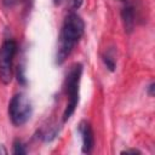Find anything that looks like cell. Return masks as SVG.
I'll return each mask as SVG.
<instances>
[{
  "mask_svg": "<svg viewBox=\"0 0 155 155\" xmlns=\"http://www.w3.org/2000/svg\"><path fill=\"white\" fill-rule=\"evenodd\" d=\"M120 1H121V2H126L127 0H120Z\"/></svg>",
  "mask_w": 155,
  "mask_h": 155,
  "instance_id": "obj_15",
  "label": "cell"
},
{
  "mask_svg": "<svg viewBox=\"0 0 155 155\" xmlns=\"http://www.w3.org/2000/svg\"><path fill=\"white\" fill-rule=\"evenodd\" d=\"M85 31L84 19L75 12H70L63 21L56 48V64H63L70 56L76 44L80 41Z\"/></svg>",
  "mask_w": 155,
  "mask_h": 155,
  "instance_id": "obj_1",
  "label": "cell"
},
{
  "mask_svg": "<svg viewBox=\"0 0 155 155\" xmlns=\"http://www.w3.org/2000/svg\"><path fill=\"white\" fill-rule=\"evenodd\" d=\"M0 154H4V155H6V154H7V149H6L2 144H0Z\"/></svg>",
  "mask_w": 155,
  "mask_h": 155,
  "instance_id": "obj_13",
  "label": "cell"
},
{
  "mask_svg": "<svg viewBox=\"0 0 155 155\" xmlns=\"http://www.w3.org/2000/svg\"><path fill=\"white\" fill-rule=\"evenodd\" d=\"M19 2H21V0H2V4L6 7H13Z\"/></svg>",
  "mask_w": 155,
  "mask_h": 155,
  "instance_id": "obj_9",
  "label": "cell"
},
{
  "mask_svg": "<svg viewBox=\"0 0 155 155\" xmlns=\"http://www.w3.org/2000/svg\"><path fill=\"white\" fill-rule=\"evenodd\" d=\"M154 88H155V87H154V82L151 81V82L148 85V87H147V93L149 94V97H153V96H154Z\"/></svg>",
  "mask_w": 155,
  "mask_h": 155,
  "instance_id": "obj_11",
  "label": "cell"
},
{
  "mask_svg": "<svg viewBox=\"0 0 155 155\" xmlns=\"http://www.w3.org/2000/svg\"><path fill=\"white\" fill-rule=\"evenodd\" d=\"M121 21L125 29V33L131 34L136 27V6L131 0L124 2L121 10Z\"/></svg>",
  "mask_w": 155,
  "mask_h": 155,
  "instance_id": "obj_6",
  "label": "cell"
},
{
  "mask_svg": "<svg viewBox=\"0 0 155 155\" xmlns=\"http://www.w3.org/2000/svg\"><path fill=\"white\" fill-rule=\"evenodd\" d=\"M102 61L105 65V68L110 71H114L115 68H116V61L114 58V56L110 53V52H105L102 54Z\"/></svg>",
  "mask_w": 155,
  "mask_h": 155,
  "instance_id": "obj_7",
  "label": "cell"
},
{
  "mask_svg": "<svg viewBox=\"0 0 155 155\" xmlns=\"http://www.w3.org/2000/svg\"><path fill=\"white\" fill-rule=\"evenodd\" d=\"M7 113L12 125L21 127L31 119L33 104L24 93H16L8 102Z\"/></svg>",
  "mask_w": 155,
  "mask_h": 155,
  "instance_id": "obj_3",
  "label": "cell"
},
{
  "mask_svg": "<svg viewBox=\"0 0 155 155\" xmlns=\"http://www.w3.org/2000/svg\"><path fill=\"white\" fill-rule=\"evenodd\" d=\"M78 132L81 136V140H82L81 151L84 154L92 153V150L94 148V134H93L91 124L87 120H81L78 126Z\"/></svg>",
  "mask_w": 155,
  "mask_h": 155,
  "instance_id": "obj_5",
  "label": "cell"
},
{
  "mask_svg": "<svg viewBox=\"0 0 155 155\" xmlns=\"http://www.w3.org/2000/svg\"><path fill=\"white\" fill-rule=\"evenodd\" d=\"M142 151L138 149H125L121 151V154H140Z\"/></svg>",
  "mask_w": 155,
  "mask_h": 155,
  "instance_id": "obj_12",
  "label": "cell"
},
{
  "mask_svg": "<svg viewBox=\"0 0 155 155\" xmlns=\"http://www.w3.org/2000/svg\"><path fill=\"white\" fill-rule=\"evenodd\" d=\"M53 1V4L54 5H59V4H62L63 2V0H52Z\"/></svg>",
  "mask_w": 155,
  "mask_h": 155,
  "instance_id": "obj_14",
  "label": "cell"
},
{
  "mask_svg": "<svg viewBox=\"0 0 155 155\" xmlns=\"http://www.w3.org/2000/svg\"><path fill=\"white\" fill-rule=\"evenodd\" d=\"M70 1H71V8L73 10H78L82 5V0H70Z\"/></svg>",
  "mask_w": 155,
  "mask_h": 155,
  "instance_id": "obj_10",
  "label": "cell"
},
{
  "mask_svg": "<svg viewBox=\"0 0 155 155\" xmlns=\"http://www.w3.org/2000/svg\"><path fill=\"white\" fill-rule=\"evenodd\" d=\"M12 153L16 154V155H23V154H27L28 150L25 148V144L19 140V139H16L13 142V148H12Z\"/></svg>",
  "mask_w": 155,
  "mask_h": 155,
  "instance_id": "obj_8",
  "label": "cell"
},
{
  "mask_svg": "<svg viewBox=\"0 0 155 155\" xmlns=\"http://www.w3.org/2000/svg\"><path fill=\"white\" fill-rule=\"evenodd\" d=\"M18 50L15 40L7 39L0 46V81L4 85L11 84L13 79V62Z\"/></svg>",
  "mask_w": 155,
  "mask_h": 155,
  "instance_id": "obj_4",
  "label": "cell"
},
{
  "mask_svg": "<svg viewBox=\"0 0 155 155\" xmlns=\"http://www.w3.org/2000/svg\"><path fill=\"white\" fill-rule=\"evenodd\" d=\"M84 67L81 63H75L70 67L67 73L65 81H64V91L67 96V104L63 111V122H67L71 115L74 114L78 104H79V90H80V81L82 75Z\"/></svg>",
  "mask_w": 155,
  "mask_h": 155,
  "instance_id": "obj_2",
  "label": "cell"
}]
</instances>
